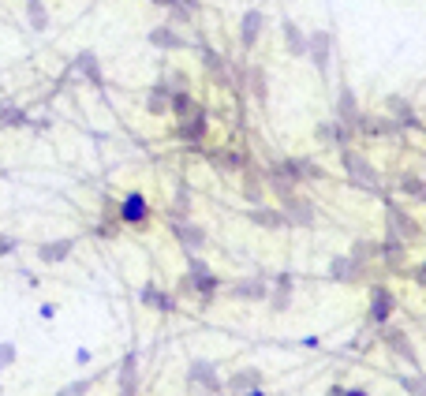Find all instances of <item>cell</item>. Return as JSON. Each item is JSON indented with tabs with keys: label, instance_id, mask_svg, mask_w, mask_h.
<instances>
[{
	"label": "cell",
	"instance_id": "9c48e42d",
	"mask_svg": "<svg viewBox=\"0 0 426 396\" xmlns=\"http://www.w3.org/2000/svg\"><path fill=\"white\" fill-rule=\"evenodd\" d=\"M385 109H389V116H393V124L400 127V131H423V120L415 116V109L407 105L400 94H389L385 97Z\"/></svg>",
	"mask_w": 426,
	"mask_h": 396
},
{
	"label": "cell",
	"instance_id": "6da1fadb",
	"mask_svg": "<svg viewBox=\"0 0 426 396\" xmlns=\"http://www.w3.org/2000/svg\"><path fill=\"white\" fill-rule=\"evenodd\" d=\"M180 292L187 296V292H194L202 303H213V296L221 292V277L210 270L202 258H194L187 254V273H183V281H180Z\"/></svg>",
	"mask_w": 426,
	"mask_h": 396
},
{
	"label": "cell",
	"instance_id": "e575fe53",
	"mask_svg": "<svg viewBox=\"0 0 426 396\" xmlns=\"http://www.w3.org/2000/svg\"><path fill=\"white\" fill-rule=\"evenodd\" d=\"M251 94L258 105H266L270 101V90H266V71L262 68H251Z\"/></svg>",
	"mask_w": 426,
	"mask_h": 396
},
{
	"label": "cell",
	"instance_id": "cb8c5ba5",
	"mask_svg": "<svg viewBox=\"0 0 426 396\" xmlns=\"http://www.w3.org/2000/svg\"><path fill=\"white\" fill-rule=\"evenodd\" d=\"M281 30H284V45H288L292 57H307V34H303L292 19H284V23H281Z\"/></svg>",
	"mask_w": 426,
	"mask_h": 396
},
{
	"label": "cell",
	"instance_id": "60d3db41",
	"mask_svg": "<svg viewBox=\"0 0 426 396\" xmlns=\"http://www.w3.org/2000/svg\"><path fill=\"white\" fill-rule=\"evenodd\" d=\"M12 251H15V239L0 236V254H12Z\"/></svg>",
	"mask_w": 426,
	"mask_h": 396
},
{
	"label": "cell",
	"instance_id": "83f0119b",
	"mask_svg": "<svg viewBox=\"0 0 426 396\" xmlns=\"http://www.w3.org/2000/svg\"><path fill=\"white\" fill-rule=\"evenodd\" d=\"M150 45H157V49H183L187 41H183L172 26H157V30H150Z\"/></svg>",
	"mask_w": 426,
	"mask_h": 396
},
{
	"label": "cell",
	"instance_id": "7c38bea8",
	"mask_svg": "<svg viewBox=\"0 0 426 396\" xmlns=\"http://www.w3.org/2000/svg\"><path fill=\"white\" fill-rule=\"evenodd\" d=\"M329 49H333V34H329V30L307 34V57H311V64L322 71V75L329 71Z\"/></svg>",
	"mask_w": 426,
	"mask_h": 396
},
{
	"label": "cell",
	"instance_id": "44dd1931",
	"mask_svg": "<svg viewBox=\"0 0 426 396\" xmlns=\"http://www.w3.org/2000/svg\"><path fill=\"white\" fill-rule=\"evenodd\" d=\"M176 135H180L183 142H202V135H206V113H194L187 120H180V127H176Z\"/></svg>",
	"mask_w": 426,
	"mask_h": 396
},
{
	"label": "cell",
	"instance_id": "f546056e",
	"mask_svg": "<svg viewBox=\"0 0 426 396\" xmlns=\"http://www.w3.org/2000/svg\"><path fill=\"white\" fill-rule=\"evenodd\" d=\"M396 187H400V195H407V198H419V202H426V180L411 176V172H404Z\"/></svg>",
	"mask_w": 426,
	"mask_h": 396
},
{
	"label": "cell",
	"instance_id": "1f68e13d",
	"mask_svg": "<svg viewBox=\"0 0 426 396\" xmlns=\"http://www.w3.org/2000/svg\"><path fill=\"white\" fill-rule=\"evenodd\" d=\"M213 169H221V172H239L243 169V153H236V150H225V153H213Z\"/></svg>",
	"mask_w": 426,
	"mask_h": 396
},
{
	"label": "cell",
	"instance_id": "ab89813d",
	"mask_svg": "<svg viewBox=\"0 0 426 396\" xmlns=\"http://www.w3.org/2000/svg\"><path fill=\"white\" fill-rule=\"evenodd\" d=\"M15 355H19V352H15V344H12V340H4V344H0V370H8V366L15 363Z\"/></svg>",
	"mask_w": 426,
	"mask_h": 396
},
{
	"label": "cell",
	"instance_id": "bcb514c9",
	"mask_svg": "<svg viewBox=\"0 0 426 396\" xmlns=\"http://www.w3.org/2000/svg\"><path fill=\"white\" fill-rule=\"evenodd\" d=\"M154 4H172V0H154Z\"/></svg>",
	"mask_w": 426,
	"mask_h": 396
},
{
	"label": "cell",
	"instance_id": "f35d334b",
	"mask_svg": "<svg viewBox=\"0 0 426 396\" xmlns=\"http://www.w3.org/2000/svg\"><path fill=\"white\" fill-rule=\"evenodd\" d=\"M299 169H303V180H326V169H318L311 158H299Z\"/></svg>",
	"mask_w": 426,
	"mask_h": 396
},
{
	"label": "cell",
	"instance_id": "ffe728a7",
	"mask_svg": "<svg viewBox=\"0 0 426 396\" xmlns=\"http://www.w3.org/2000/svg\"><path fill=\"white\" fill-rule=\"evenodd\" d=\"M247 217H251L258 228H288V220H284L281 209L266 206V202H262V206H251V209H247Z\"/></svg>",
	"mask_w": 426,
	"mask_h": 396
},
{
	"label": "cell",
	"instance_id": "3957f363",
	"mask_svg": "<svg viewBox=\"0 0 426 396\" xmlns=\"http://www.w3.org/2000/svg\"><path fill=\"white\" fill-rule=\"evenodd\" d=\"M385 232H389V239H396V243H411V239L419 236V220L411 214H404L396 202H389L385 206Z\"/></svg>",
	"mask_w": 426,
	"mask_h": 396
},
{
	"label": "cell",
	"instance_id": "7a4b0ae2",
	"mask_svg": "<svg viewBox=\"0 0 426 396\" xmlns=\"http://www.w3.org/2000/svg\"><path fill=\"white\" fill-rule=\"evenodd\" d=\"M340 164H344V172H348V180L355 183V187H363V191H382V183H378V172H374V164H370L359 150H340Z\"/></svg>",
	"mask_w": 426,
	"mask_h": 396
},
{
	"label": "cell",
	"instance_id": "f6af8a7d",
	"mask_svg": "<svg viewBox=\"0 0 426 396\" xmlns=\"http://www.w3.org/2000/svg\"><path fill=\"white\" fill-rule=\"evenodd\" d=\"M243 396H266V393H262V389H254V393H243Z\"/></svg>",
	"mask_w": 426,
	"mask_h": 396
},
{
	"label": "cell",
	"instance_id": "4316f807",
	"mask_svg": "<svg viewBox=\"0 0 426 396\" xmlns=\"http://www.w3.org/2000/svg\"><path fill=\"white\" fill-rule=\"evenodd\" d=\"M359 131H367V135H396L400 127L393 124V116H363L359 120Z\"/></svg>",
	"mask_w": 426,
	"mask_h": 396
},
{
	"label": "cell",
	"instance_id": "d6a6232c",
	"mask_svg": "<svg viewBox=\"0 0 426 396\" xmlns=\"http://www.w3.org/2000/svg\"><path fill=\"white\" fill-rule=\"evenodd\" d=\"M243 198L251 202V206H262V176H258V172H247L243 176Z\"/></svg>",
	"mask_w": 426,
	"mask_h": 396
},
{
	"label": "cell",
	"instance_id": "8d00e7d4",
	"mask_svg": "<svg viewBox=\"0 0 426 396\" xmlns=\"http://www.w3.org/2000/svg\"><path fill=\"white\" fill-rule=\"evenodd\" d=\"M90 385H94V377H79V381H68L64 389H57V396H86Z\"/></svg>",
	"mask_w": 426,
	"mask_h": 396
},
{
	"label": "cell",
	"instance_id": "52a82bcc",
	"mask_svg": "<svg viewBox=\"0 0 426 396\" xmlns=\"http://www.w3.org/2000/svg\"><path fill=\"white\" fill-rule=\"evenodd\" d=\"M169 228H172V236L180 239V247L187 254H194V251H202V247H206V228L194 225V220H169Z\"/></svg>",
	"mask_w": 426,
	"mask_h": 396
},
{
	"label": "cell",
	"instance_id": "8992f818",
	"mask_svg": "<svg viewBox=\"0 0 426 396\" xmlns=\"http://www.w3.org/2000/svg\"><path fill=\"white\" fill-rule=\"evenodd\" d=\"M116 217H120V225H146V217H150V202H146V195L131 191V195L120 198Z\"/></svg>",
	"mask_w": 426,
	"mask_h": 396
},
{
	"label": "cell",
	"instance_id": "d6986e66",
	"mask_svg": "<svg viewBox=\"0 0 426 396\" xmlns=\"http://www.w3.org/2000/svg\"><path fill=\"white\" fill-rule=\"evenodd\" d=\"M329 273H333V281H340V284H355L359 277H363V265L340 254V258H333V262H329Z\"/></svg>",
	"mask_w": 426,
	"mask_h": 396
},
{
	"label": "cell",
	"instance_id": "836d02e7",
	"mask_svg": "<svg viewBox=\"0 0 426 396\" xmlns=\"http://www.w3.org/2000/svg\"><path fill=\"white\" fill-rule=\"evenodd\" d=\"M26 15H30L34 30H45V26H49V12H45L41 0H26Z\"/></svg>",
	"mask_w": 426,
	"mask_h": 396
},
{
	"label": "cell",
	"instance_id": "b9f144b4",
	"mask_svg": "<svg viewBox=\"0 0 426 396\" xmlns=\"http://www.w3.org/2000/svg\"><path fill=\"white\" fill-rule=\"evenodd\" d=\"M172 86H176V90H187V75H180V71H172Z\"/></svg>",
	"mask_w": 426,
	"mask_h": 396
},
{
	"label": "cell",
	"instance_id": "8fae6325",
	"mask_svg": "<svg viewBox=\"0 0 426 396\" xmlns=\"http://www.w3.org/2000/svg\"><path fill=\"white\" fill-rule=\"evenodd\" d=\"M187 381H191V385H198V389H206V393H221L217 366H213L210 359H191V366H187Z\"/></svg>",
	"mask_w": 426,
	"mask_h": 396
},
{
	"label": "cell",
	"instance_id": "603a6c76",
	"mask_svg": "<svg viewBox=\"0 0 426 396\" xmlns=\"http://www.w3.org/2000/svg\"><path fill=\"white\" fill-rule=\"evenodd\" d=\"M142 303L154 310H161V314H169V310H176V299L169 296V292H161L157 284H142Z\"/></svg>",
	"mask_w": 426,
	"mask_h": 396
},
{
	"label": "cell",
	"instance_id": "4dcf8cb0",
	"mask_svg": "<svg viewBox=\"0 0 426 396\" xmlns=\"http://www.w3.org/2000/svg\"><path fill=\"white\" fill-rule=\"evenodd\" d=\"M351 262H359V265H367V262H378V243H370V239H355L351 243Z\"/></svg>",
	"mask_w": 426,
	"mask_h": 396
},
{
	"label": "cell",
	"instance_id": "ac0fdd59",
	"mask_svg": "<svg viewBox=\"0 0 426 396\" xmlns=\"http://www.w3.org/2000/svg\"><path fill=\"white\" fill-rule=\"evenodd\" d=\"M71 251H75V239L64 236V239H53V243H41L38 258H41V262H49V265H57V262H64V258H71Z\"/></svg>",
	"mask_w": 426,
	"mask_h": 396
},
{
	"label": "cell",
	"instance_id": "ba28073f",
	"mask_svg": "<svg viewBox=\"0 0 426 396\" xmlns=\"http://www.w3.org/2000/svg\"><path fill=\"white\" fill-rule=\"evenodd\" d=\"M393 310H396V296L385 284H374V288H370V321H374V326H389Z\"/></svg>",
	"mask_w": 426,
	"mask_h": 396
},
{
	"label": "cell",
	"instance_id": "74e56055",
	"mask_svg": "<svg viewBox=\"0 0 426 396\" xmlns=\"http://www.w3.org/2000/svg\"><path fill=\"white\" fill-rule=\"evenodd\" d=\"M0 120H4V124H12V127H23L26 124V113H23V109L4 105V109H0Z\"/></svg>",
	"mask_w": 426,
	"mask_h": 396
},
{
	"label": "cell",
	"instance_id": "ee69618b",
	"mask_svg": "<svg viewBox=\"0 0 426 396\" xmlns=\"http://www.w3.org/2000/svg\"><path fill=\"white\" fill-rule=\"evenodd\" d=\"M329 396H344V385H333V389H329Z\"/></svg>",
	"mask_w": 426,
	"mask_h": 396
},
{
	"label": "cell",
	"instance_id": "2e32d148",
	"mask_svg": "<svg viewBox=\"0 0 426 396\" xmlns=\"http://www.w3.org/2000/svg\"><path fill=\"white\" fill-rule=\"evenodd\" d=\"M116 389H120V393H135V389H138V355H135V352H127L124 359H120Z\"/></svg>",
	"mask_w": 426,
	"mask_h": 396
},
{
	"label": "cell",
	"instance_id": "e0dca14e",
	"mask_svg": "<svg viewBox=\"0 0 426 396\" xmlns=\"http://www.w3.org/2000/svg\"><path fill=\"white\" fill-rule=\"evenodd\" d=\"M404 251H407V243H396V239H382L378 243V262H385L389 270H396V273H404Z\"/></svg>",
	"mask_w": 426,
	"mask_h": 396
},
{
	"label": "cell",
	"instance_id": "7bdbcfd3",
	"mask_svg": "<svg viewBox=\"0 0 426 396\" xmlns=\"http://www.w3.org/2000/svg\"><path fill=\"white\" fill-rule=\"evenodd\" d=\"M344 396H370L367 389H344Z\"/></svg>",
	"mask_w": 426,
	"mask_h": 396
},
{
	"label": "cell",
	"instance_id": "5b68a950",
	"mask_svg": "<svg viewBox=\"0 0 426 396\" xmlns=\"http://www.w3.org/2000/svg\"><path fill=\"white\" fill-rule=\"evenodd\" d=\"M382 344L393 352L396 359H404V363H411V366H419V352H415V344L407 340L404 329H393V326H382Z\"/></svg>",
	"mask_w": 426,
	"mask_h": 396
},
{
	"label": "cell",
	"instance_id": "7402d4cb",
	"mask_svg": "<svg viewBox=\"0 0 426 396\" xmlns=\"http://www.w3.org/2000/svg\"><path fill=\"white\" fill-rule=\"evenodd\" d=\"M292 288H295L292 273H281V277H277V284H273V296H270V303H273V310H277V314L292 307Z\"/></svg>",
	"mask_w": 426,
	"mask_h": 396
},
{
	"label": "cell",
	"instance_id": "d4e9b609",
	"mask_svg": "<svg viewBox=\"0 0 426 396\" xmlns=\"http://www.w3.org/2000/svg\"><path fill=\"white\" fill-rule=\"evenodd\" d=\"M146 109H150L154 116H165V113H172V90L165 86V82H157V86L150 90V97H146Z\"/></svg>",
	"mask_w": 426,
	"mask_h": 396
},
{
	"label": "cell",
	"instance_id": "9a60e30c",
	"mask_svg": "<svg viewBox=\"0 0 426 396\" xmlns=\"http://www.w3.org/2000/svg\"><path fill=\"white\" fill-rule=\"evenodd\" d=\"M262 30H266V15L258 12V8L243 12V19H239V41H243V49H251V45L262 38Z\"/></svg>",
	"mask_w": 426,
	"mask_h": 396
},
{
	"label": "cell",
	"instance_id": "277c9868",
	"mask_svg": "<svg viewBox=\"0 0 426 396\" xmlns=\"http://www.w3.org/2000/svg\"><path fill=\"white\" fill-rule=\"evenodd\" d=\"M281 214H284V220H288L292 228H311L314 220H318V214H314V202L303 198V195L284 198V202H281Z\"/></svg>",
	"mask_w": 426,
	"mask_h": 396
},
{
	"label": "cell",
	"instance_id": "f1b7e54d",
	"mask_svg": "<svg viewBox=\"0 0 426 396\" xmlns=\"http://www.w3.org/2000/svg\"><path fill=\"white\" fill-rule=\"evenodd\" d=\"M194 113H198V105H194V97L187 94V90H172V116L187 120Z\"/></svg>",
	"mask_w": 426,
	"mask_h": 396
},
{
	"label": "cell",
	"instance_id": "7dc6e473",
	"mask_svg": "<svg viewBox=\"0 0 426 396\" xmlns=\"http://www.w3.org/2000/svg\"><path fill=\"white\" fill-rule=\"evenodd\" d=\"M116 396H138V393H116Z\"/></svg>",
	"mask_w": 426,
	"mask_h": 396
},
{
	"label": "cell",
	"instance_id": "4fadbf2b",
	"mask_svg": "<svg viewBox=\"0 0 426 396\" xmlns=\"http://www.w3.org/2000/svg\"><path fill=\"white\" fill-rule=\"evenodd\" d=\"M359 120H363V113H359V101H355V94H351V86H340V97H337V124H340V127H351V131H359Z\"/></svg>",
	"mask_w": 426,
	"mask_h": 396
},
{
	"label": "cell",
	"instance_id": "484cf974",
	"mask_svg": "<svg viewBox=\"0 0 426 396\" xmlns=\"http://www.w3.org/2000/svg\"><path fill=\"white\" fill-rule=\"evenodd\" d=\"M71 64H75V68L82 71V75H86L90 82H94V86H105V75H101V64H98V57H94V53H79V57L75 60H71Z\"/></svg>",
	"mask_w": 426,
	"mask_h": 396
},
{
	"label": "cell",
	"instance_id": "30bf717a",
	"mask_svg": "<svg viewBox=\"0 0 426 396\" xmlns=\"http://www.w3.org/2000/svg\"><path fill=\"white\" fill-rule=\"evenodd\" d=\"M228 296L239 303H262V299H270V288H266L262 277H239L228 284Z\"/></svg>",
	"mask_w": 426,
	"mask_h": 396
},
{
	"label": "cell",
	"instance_id": "5bb4252c",
	"mask_svg": "<svg viewBox=\"0 0 426 396\" xmlns=\"http://www.w3.org/2000/svg\"><path fill=\"white\" fill-rule=\"evenodd\" d=\"M225 389L232 393V396H243V393L262 389V370H258V366H239V370L225 381Z\"/></svg>",
	"mask_w": 426,
	"mask_h": 396
},
{
	"label": "cell",
	"instance_id": "d590c367",
	"mask_svg": "<svg viewBox=\"0 0 426 396\" xmlns=\"http://www.w3.org/2000/svg\"><path fill=\"white\" fill-rule=\"evenodd\" d=\"M400 389L407 396H426V374H404L400 377Z\"/></svg>",
	"mask_w": 426,
	"mask_h": 396
}]
</instances>
